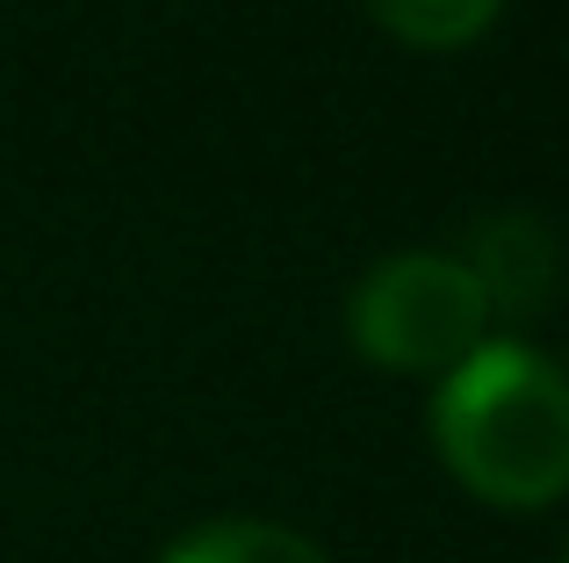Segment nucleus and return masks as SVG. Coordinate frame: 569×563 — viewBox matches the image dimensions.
<instances>
[{"mask_svg":"<svg viewBox=\"0 0 569 563\" xmlns=\"http://www.w3.org/2000/svg\"><path fill=\"white\" fill-rule=\"evenodd\" d=\"M347 333L361 362L397 376H440L490 333V296L461 254H389L353 282Z\"/></svg>","mask_w":569,"mask_h":563,"instance_id":"nucleus-2","label":"nucleus"},{"mask_svg":"<svg viewBox=\"0 0 569 563\" xmlns=\"http://www.w3.org/2000/svg\"><path fill=\"white\" fill-rule=\"evenodd\" d=\"M562 563H569V550H562Z\"/></svg>","mask_w":569,"mask_h":563,"instance_id":"nucleus-7","label":"nucleus"},{"mask_svg":"<svg viewBox=\"0 0 569 563\" xmlns=\"http://www.w3.org/2000/svg\"><path fill=\"white\" fill-rule=\"evenodd\" d=\"M159 563H332V556L281 521H202Z\"/></svg>","mask_w":569,"mask_h":563,"instance_id":"nucleus-4","label":"nucleus"},{"mask_svg":"<svg viewBox=\"0 0 569 563\" xmlns=\"http://www.w3.org/2000/svg\"><path fill=\"white\" fill-rule=\"evenodd\" d=\"M461 268L483 282L490 296V318H533L556 289V231L527 210H505V217H476L469 246H461Z\"/></svg>","mask_w":569,"mask_h":563,"instance_id":"nucleus-3","label":"nucleus"},{"mask_svg":"<svg viewBox=\"0 0 569 563\" xmlns=\"http://www.w3.org/2000/svg\"><path fill=\"white\" fill-rule=\"evenodd\" d=\"M556 368H562V391H569V354H562V362H556Z\"/></svg>","mask_w":569,"mask_h":563,"instance_id":"nucleus-6","label":"nucleus"},{"mask_svg":"<svg viewBox=\"0 0 569 563\" xmlns=\"http://www.w3.org/2000/svg\"><path fill=\"white\" fill-rule=\"evenodd\" d=\"M432 448L498 513H541L569 492V391L527 339H483L432 391Z\"/></svg>","mask_w":569,"mask_h":563,"instance_id":"nucleus-1","label":"nucleus"},{"mask_svg":"<svg viewBox=\"0 0 569 563\" xmlns=\"http://www.w3.org/2000/svg\"><path fill=\"white\" fill-rule=\"evenodd\" d=\"M368 14L411 51H469L505 14V0H368Z\"/></svg>","mask_w":569,"mask_h":563,"instance_id":"nucleus-5","label":"nucleus"}]
</instances>
